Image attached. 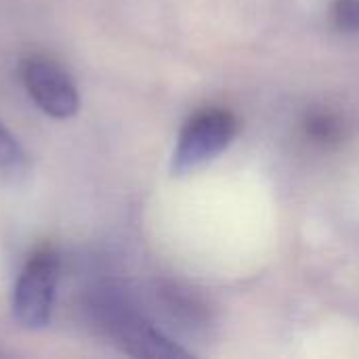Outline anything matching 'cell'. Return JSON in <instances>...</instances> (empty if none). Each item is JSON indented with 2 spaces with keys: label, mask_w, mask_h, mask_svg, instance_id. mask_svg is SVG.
Segmentation results:
<instances>
[{
  "label": "cell",
  "mask_w": 359,
  "mask_h": 359,
  "mask_svg": "<svg viewBox=\"0 0 359 359\" xmlns=\"http://www.w3.org/2000/svg\"><path fill=\"white\" fill-rule=\"evenodd\" d=\"M93 313L99 328L128 355L135 358H185L187 349L172 343L151 320L137 309L118 288L101 290L93 299Z\"/></svg>",
  "instance_id": "1"
},
{
  "label": "cell",
  "mask_w": 359,
  "mask_h": 359,
  "mask_svg": "<svg viewBox=\"0 0 359 359\" xmlns=\"http://www.w3.org/2000/svg\"><path fill=\"white\" fill-rule=\"evenodd\" d=\"M61 278V255L53 246L34 250L13 288V318L27 330L48 326Z\"/></svg>",
  "instance_id": "2"
},
{
  "label": "cell",
  "mask_w": 359,
  "mask_h": 359,
  "mask_svg": "<svg viewBox=\"0 0 359 359\" xmlns=\"http://www.w3.org/2000/svg\"><path fill=\"white\" fill-rule=\"evenodd\" d=\"M238 133V120L227 109H202L194 114L177 139L172 151V172L177 177L189 175L217 156H221Z\"/></svg>",
  "instance_id": "3"
},
{
  "label": "cell",
  "mask_w": 359,
  "mask_h": 359,
  "mask_svg": "<svg viewBox=\"0 0 359 359\" xmlns=\"http://www.w3.org/2000/svg\"><path fill=\"white\" fill-rule=\"evenodd\" d=\"M19 78L29 99L50 118L67 120L80 109V95L72 76L50 57L32 55L19 65Z\"/></svg>",
  "instance_id": "4"
},
{
  "label": "cell",
  "mask_w": 359,
  "mask_h": 359,
  "mask_svg": "<svg viewBox=\"0 0 359 359\" xmlns=\"http://www.w3.org/2000/svg\"><path fill=\"white\" fill-rule=\"evenodd\" d=\"M32 172V160L17 137L0 122V179L21 183Z\"/></svg>",
  "instance_id": "5"
},
{
  "label": "cell",
  "mask_w": 359,
  "mask_h": 359,
  "mask_svg": "<svg viewBox=\"0 0 359 359\" xmlns=\"http://www.w3.org/2000/svg\"><path fill=\"white\" fill-rule=\"evenodd\" d=\"M332 19L345 32L359 29V0H337L332 4Z\"/></svg>",
  "instance_id": "6"
},
{
  "label": "cell",
  "mask_w": 359,
  "mask_h": 359,
  "mask_svg": "<svg viewBox=\"0 0 359 359\" xmlns=\"http://www.w3.org/2000/svg\"><path fill=\"white\" fill-rule=\"evenodd\" d=\"M339 130H341V126H339V122L330 114H316L307 122V133L316 141H322V143L334 141L339 137Z\"/></svg>",
  "instance_id": "7"
}]
</instances>
